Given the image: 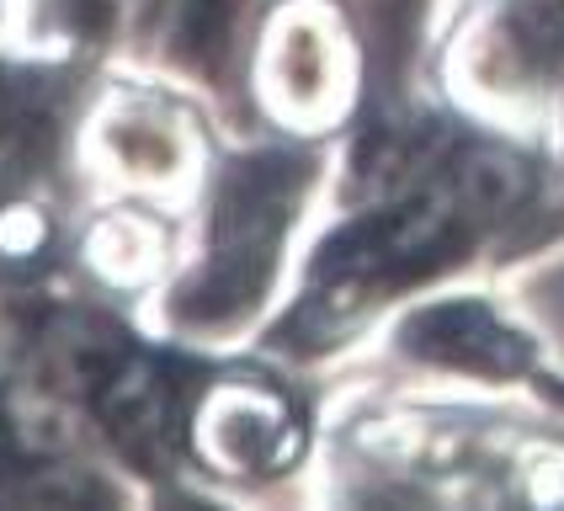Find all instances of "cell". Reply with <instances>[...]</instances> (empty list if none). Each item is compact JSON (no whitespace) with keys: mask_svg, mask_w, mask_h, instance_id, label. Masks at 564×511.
<instances>
[{"mask_svg":"<svg viewBox=\"0 0 564 511\" xmlns=\"http://www.w3.org/2000/svg\"><path fill=\"white\" fill-rule=\"evenodd\" d=\"M469 197L490 203V208H501L506 197H517V171H511L506 160H479V165L469 171Z\"/></svg>","mask_w":564,"mask_h":511,"instance_id":"6da1fadb","label":"cell"},{"mask_svg":"<svg viewBox=\"0 0 564 511\" xmlns=\"http://www.w3.org/2000/svg\"><path fill=\"white\" fill-rule=\"evenodd\" d=\"M37 240H43V219H37L32 208H6V214H0V246L11 256L37 251Z\"/></svg>","mask_w":564,"mask_h":511,"instance_id":"7a4b0ae2","label":"cell"}]
</instances>
